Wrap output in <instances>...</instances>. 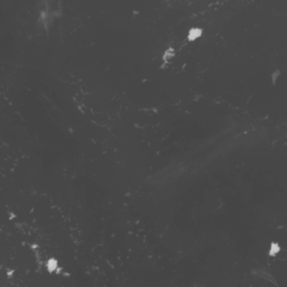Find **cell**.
I'll return each instance as SVG.
<instances>
[{"label":"cell","mask_w":287,"mask_h":287,"mask_svg":"<svg viewBox=\"0 0 287 287\" xmlns=\"http://www.w3.org/2000/svg\"><path fill=\"white\" fill-rule=\"evenodd\" d=\"M201 35H202V30H201L200 28H192V29H190L188 30V34H187V39L188 41H195V39H197V38L200 37Z\"/></svg>","instance_id":"obj_1"},{"label":"cell","mask_w":287,"mask_h":287,"mask_svg":"<svg viewBox=\"0 0 287 287\" xmlns=\"http://www.w3.org/2000/svg\"><path fill=\"white\" fill-rule=\"evenodd\" d=\"M279 250H280V247L278 246V243H276V242H273V243L270 245V247H269V256L274 257V256H276V255H278Z\"/></svg>","instance_id":"obj_2"},{"label":"cell","mask_w":287,"mask_h":287,"mask_svg":"<svg viewBox=\"0 0 287 287\" xmlns=\"http://www.w3.org/2000/svg\"><path fill=\"white\" fill-rule=\"evenodd\" d=\"M46 266H47V269H48V271H54V270L57 268V260L56 259H49L48 261H47V264H46Z\"/></svg>","instance_id":"obj_3"},{"label":"cell","mask_w":287,"mask_h":287,"mask_svg":"<svg viewBox=\"0 0 287 287\" xmlns=\"http://www.w3.org/2000/svg\"><path fill=\"white\" fill-rule=\"evenodd\" d=\"M173 55H174L173 48H170V49H167L166 52H165V54H164V56H163V57H164V59H165V61L167 62V61H170V59L173 57Z\"/></svg>","instance_id":"obj_4"}]
</instances>
